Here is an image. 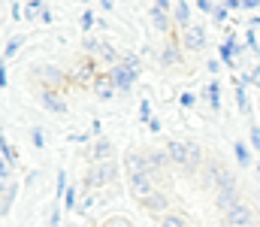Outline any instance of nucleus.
<instances>
[{"instance_id": "f257e3e1", "label": "nucleus", "mask_w": 260, "mask_h": 227, "mask_svg": "<svg viewBox=\"0 0 260 227\" xmlns=\"http://www.w3.org/2000/svg\"><path fill=\"white\" fill-rule=\"evenodd\" d=\"M167 154H170V164L173 167H182L188 176H194L197 170L206 164V154L200 143H188V140H170L167 143Z\"/></svg>"}, {"instance_id": "f03ea898", "label": "nucleus", "mask_w": 260, "mask_h": 227, "mask_svg": "<svg viewBox=\"0 0 260 227\" xmlns=\"http://www.w3.org/2000/svg\"><path fill=\"white\" fill-rule=\"evenodd\" d=\"M118 173H121L118 160H106V164L88 167V170H85V176H82V191H85V194H91V191H100V188L112 185V182L118 179Z\"/></svg>"}, {"instance_id": "7ed1b4c3", "label": "nucleus", "mask_w": 260, "mask_h": 227, "mask_svg": "<svg viewBox=\"0 0 260 227\" xmlns=\"http://www.w3.org/2000/svg\"><path fill=\"white\" fill-rule=\"evenodd\" d=\"M34 76H37V88H43V91H64L70 85L67 70H61L58 64H37Z\"/></svg>"}, {"instance_id": "20e7f679", "label": "nucleus", "mask_w": 260, "mask_h": 227, "mask_svg": "<svg viewBox=\"0 0 260 227\" xmlns=\"http://www.w3.org/2000/svg\"><path fill=\"white\" fill-rule=\"evenodd\" d=\"M173 0H160V3H151L148 6V18H151V27L157 30V34H170L173 27H176V21H173ZM173 37V34H170Z\"/></svg>"}, {"instance_id": "39448f33", "label": "nucleus", "mask_w": 260, "mask_h": 227, "mask_svg": "<svg viewBox=\"0 0 260 227\" xmlns=\"http://www.w3.org/2000/svg\"><path fill=\"white\" fill-rule=\"evenodd\" d=\"M106 76H109V82H112V88H115L118 94H130L133 85L139 82L142 70H133V67H127V64H118L115 70H109Z\"/></svg>"}, {"instance_id": "423d86ee", "label": "nucleus", "mask_w": 260, "mask_h": 227, "mask_svg": "<svg viewBox=\"0 0 260 227\" xmlns=\"http://www.w3.org/2000/svg\"><path fill=\"white\" fill-rule=\"evenodd\" d=\"M154 61H157L160 67H167V70H170V67H179V64H182V37L173 34V37L154 52Z\"/></svg>"}, {"instance_id": "0eeeda50", "label": "nucleus", "mask_w": 260, "mask_h": 227, "mask_svg": "<svg viewBox=\"0 0 260 227\" xmlns=\"http://www.w3.org/2000/svg\"><path fill=\"white\" fill-rule=\"evenodd\" d=\"M206 43H209V30H206V24L194 21L188 30H182V49H185V52L197 55V52L206 49Z\"/></svg>"}, {"instance_id": "6e6552de", "label": "nucleus", "mask_w": 260, "mask_h": 227, "mask_svg": "<svg viewBox=\"0 0 260 227\" xmlns=\"http://www.w3.org/2000/svg\"><path fill=\"white\" fill-rule=\"evenodd\" d=\"M85 160H88L91 167L106 164V160H115V146H112V140H109V137L94 140V143L88 146V151H85Z\"/></svg>"}, {"instance_id": "1a4fd4ad", "label": "nucleus", "mask_w": 260, "mask_h": 227, "mask_svg": "<svg viewBox=\"0 0 260 227\" xmlns=\"http://www.w3.org/2000/svg\"><path fill=\"white\" fill-rule=\"evenodd\" d=\"M257 221V215H254V206H248V203H236L230 212H224V224L227 227H248Z\"/></svg>"}, {"instance_id": "9d476101", "label": "nucleus", "mask_w": 260, "mask_h": 227, "mask_svg": "<svg viewBox=\"0 0 260 227\" xmlns=\"http://www.w3.org/2000/svg\"><path fill=\"white\" fill-rule=\"evenodd\" d=\"M127 185H130V194H133L136 200H142V197H148V194H154V191H157V185H154L151 173H130Z\"/></svg>"}, {"instance_id": "9b49d317", "label": "nucleus", "mask_w": 260, "mask_h": 227, "mask_svg": "<svg viewBox=\"0 0 260 227\" xmlns=\"http://www.w3.org/2000/svg\"><path fill=\"white\" fill-rule=\"evenodd\" d=\"M37 103L46 112H52V115H64L67 112V100L61 97V91H43V88H37Z\"/></svg>"}, {"instance_id": "f8f14e48", "label": "nucleus", "mask_w": 260, "mask_h": 227, "mask_svg": "<svg viewBox=\"0 0 260 227\" xmlns=\"http://www.w3.org/2000/svg\"><path fill=\"white\" fill-rule=\"evenodd\" d=\"M139 206L145 209V212H151V215H167V209H170V194L164 191V188H157L154 194H148V197H142L139 200Z\"/></svg>"}, {"instance_id": "ddd939ff", "label": "nucleus", "mask_w": 260, "mask_h": 227, "mask_svg": "<svg viewBox=\"0 0 260 227\" xmlns=\"http://www.w3.org/2000/svg\"><path fill=\"white\" fill-rule=\"evenodd\" d=\"M145 164H148L151 179L154 176H164V170L170 167V154H167V149H148L145 151Z\"/></svg>"}, {"instance_id": "4468645a", "label": "nucleus", "mask_w": 260, "mask_h": 227, "mask_svg": "<svg viewBox=\"0 0 260 227\" xmlns=\"http://www.w3.org/2000/svg\"><path fill=\"white\" fill-rule=\"evenodd\" d=\"M221 91H224L221 79H209V82H206V88H203V97H206L209 109H215V112H221V106H224V100H221Z\"/></svg>"}, {"instance_id": "2eb2a0df", "label": "nucleus", "mask_w": 260, "mask_h": 227, "mask_svg": "<svg viewBox=\"0 0 260 227\" xmlns=\"http://www.w3.org/2000/svg\"><path fill=\"white\" fill-rule=\"evenodd\" d=\"M173 21L179 30H188L194 24V3H176L173 6Z\"/></svg>"}, {"instance_id": "dca6fc26", "label": "nucleus", "mask_w": 260, "mask_h": 227, "mask_svg": "<svg viewBox=\"0 0 260 227\" xmlns=\"http://www.w3.org/2000/svg\"><path fill=\"white\" fill-rule=\"evenodd\" d=\"M106 37H100V34H88V37H82V52H85V58H100V52L106 49Z\"/></svg>"}, {"instance_id": "f3484780", "label": "nucleus", "mask_w": 260, "mask_h": 227, "mask_svg": "<svg viewBox=\"0 0 260 227\" xmlns=\"http://www.w3.org/2000/svg\"><path fill=\"white\" fill-rule=\"evenodd\" d=\"M124 173H148V164H145V151H136V149H127L124 154Z\"/></svg>"}, {"instance_id": "a211bd4d", "label": "nucleus", "mask_w": 260, "mask_h": 227, "mask_svg": "<svg viewBox=\"0 0 260 227\" xmlns=\"http://www.w3.org/2000/svg\"><path fill=\"white\" fill-rule=\"evenodd\" d=\"M94 94H97V100L100 103H109V100H115V88H112V82H109V76L106 73H100L97 76V82H94Z\"/></svg>"}, {"instance_id": "6ab92c4d", "label": "nucleus", "mask_w": 260, "mask_h": 227, "mask_svg": "<svg viewBox=\"0 0 260 227\" xmlns=\"http://www.w3.org/2000/svg\"><path fill=\"white\" fill-rule=\"evenodd\" d=\"M236 203H242V200H239V188H230V191H215V206H218L221 212H230Z\"/></svg>"}, {"instance_id": "aec40b11", "label": "nucleus", "mask_w": 260, "mask_h": 227, "mask_svg": "<svg viewBox=\"0 0 260 227\" xmlns=\"http://www.w3.org/2000/svg\"><path fill=\"white\" fill-rule=\"evenodd\" d=\"M233 91H236V106H239V112H242V115H254V106H251V100H248V88H245L239 79H233Z\"/></svg>"}, {"instance_id": "412c9836", "label": "nucleus", "mask_w": 260, "mask_h": 227, "mask_svg": "<svg viewBox=\"0 0 260 227\" xmlns=\"http://www.w3.org/2000/svg\"><path fill=\"white\" fill-rule=\"evenodd\" d=\"M15 194H18V182L12 179V182H6V185H3V203H0V212H3V218H9V212H12V203H15Z\"/></svg>"}, {"instance_id": "4be33fe9", "label": "nucleus", "mask_w": 260, "mask_h": 227, "mask_svg": "<svg viewBox=\"0 0 260 227\" xmlns=\"http://www.w3.org/2000/svg\"><path fill=\"white\" fill-rule=\"evenodd\" d=\"M233 157H236V164L242 167V170H248L254 160H251V146L248 143H233Z\"/></svg>"}, {"instance_id": "5701e85b", "label": "nucleus", "mask_w": 260, "mask_h": 227, "mask_svg": "<svg viewBox=\"0 0 260 227\" xmlns=\"http://www.w3.org/2000/svg\"><path fill=\"white\" fill-rule=\"evenodd\" d=\"M0 160H6V164L18 167V151H15V146L9 143V137H6V134L0 137Z\"/></svg>"}, {"instance_id": "b1692460", "label": "nucleus", "mask_w": 260, "mask_h": 227, "mask_svg": "<svg viewBox=\"0 0 260 227\" xmlns=\"http://www.w3.org/2000/svg\"><path fill=\"white\" fill-rule=\"evenodd\" d=\"M151 118H154V103H151V97H142L139 106H136V121L139 124H148Z\"/></svg>"}, {"instance_id": "393cba45", "label": "nucleus", "mask_w": 260, "mask_h": 227, "mask_svg": "<svg viewBox=\"0 0 260 227\" xmlns=\"http://www.w3.org/2000/svg\"><path fill=\"white\" fill-rule=\"evenodd\" d=\"M79 203H82V188L70 185V191L64 194V212H79Z\"/></svg>"}, {"instance_id": "a878e982", "label": "nucleus", "mask_w": 260, "mask_h": 227, "mask_svg": "<svg viewBox=\"0 0 260 227\" xmlns=\"http://www.w3.org/2000/svg\"><path fill=\"white\" fill-rule=\"evenodd\" d=\"M97 12L94 9H85L82 12V18H79V24H82V37H88V34H97Z\"/></svg>"}, {"instance_id": "bb28decb", "label": "nucleus", "mask_w": 260, "mask_h": 227, "mask_svg": "<svg viewBox=\"0 0 260 227\" xmlns=\"http://www.w3.org/2000/svg\"><path fill=\"white\" fill-rule=\"evenodd\" d=\"M157 227H191V224H188V218L182 212H167V215L157 218Z\"/></svg>"}, {"instance_id": "cd10ccee", "label": "nucleus", "mask_w": 260, "mask_h": 227, "mask_svg": "<svg viewBox=\"0 0 260 227\" xmlns=\"http://www.w3.org/2000/svg\"><path fill=\"white\" fill-rule=\"evenodd\" d=\"M21 43H24V37H12V40H6V43H3V61H6V64H9V61L18 55Z\"/></svg>"}, {"instance_id": "c85d7f7f", "label": "nucleus", "mask_w": 260, "mask_h": 227, "mask_svg": "<svg viewBox=\"0 0 260 227\" xmlns=\"http://www.w3.org/2000/svg\"><path fill=\"white\" fill-rule=\"evenodd\" d=\"M46 9V3H40V0H30V3H24V21H40V12Z\"/></svg>"}, {"instance_id": "c756f323", "label": "nucleus", "mask_w": 260, "mask_h": 227, "mask_svg": "<svg viewBox=\"0 0 260 227\" xmlns=\"http://www.w3.org/2000/svg\"><path fill=\"white\" fill-rule=\"evenodd\" d=\"M67 191H70V179H67V170H58V179H55V197H58V203L64 200Z\"/></svg>"}, {"instance_id": "7c9ffc66", "label": "nucleus", "mask_w": 260, "mask_h": 227, "mask_svg": "<svg viewBox=\"0 0 260 227\" xmlns=\"http://www.w3.org/2000/svg\"><path fill=\"white\" fill-rule=\"evenodd\" d=\"M176 100H179V106H182V109H194V106H197V100H200V97H197L194 91H182V94H179Z\"/></svg>"}, {"instance_id": "2f4dec72", "label": "nucleus", "mask_w": 260, "mask_h": 227, "mask_svg": "<svg viewBox=\"0 0 260 227\" xmlns=\"http://www.w3.org/2000/svg\"><path fill=\"white\" fill-rule=\"evenodd\" d=\"M121 64H127L133 70H142V55H139V52H124V55H121Z\"/></svg>"}, {"instance_id": "473e14b6", "label": "nucleus", "mask_w": 260, "mask_h": 227, "mask_svg": "<svg viewBox=\"0 0 260 227\" xmlns=\"http://www.w3.org/2000/svg\"><path fill=\"white\" fill-rule=\"evenodd\" d=\"M212 21H215V24H227V21H230V9H227L224 3H218L215 12H212Z\"/></svg>"}, {"instance_id": "72a5a7b5", "label": "nucleus", "mask_w": 260, "mask_h": 227, "mask_svg": "<svg viewBox=\"0 0 260 227\" xmlns=\"http://www.w3.org/2000/svg\"><path fill=\"white\" fill-rule=\"evenodd\" d=\"M248 146L254 151H260V124L257 121H251V127H248Z\"/></svg>"}, {"instance_id": "f704fd0d", "label": "nucleus", "mask_w": 260, "mask_h": 227, "mask_svg": "<svg viewBox=\"0 0 260 227\" xmlns=\"http://www.w3.org/2000/svg\"><path fill=\"white\" fill-rule=\"evenodd\" d=\"M215 6H218V3H212V0H194V9H197V12H203L206 18H212Z\"/></svg>"}, {"instance_id": "c9c22d12", "label": "nucleus", "mask_w": 260, "mask_h": 227, "mask_svg": "<svg viewBox=\"0 0 260 227\" xmlns=\"http://www.w3.org/2000/svg\"><path fill=\"white\" fill-rule=\"evenodd\" d=\"M30 143H34V149H46V131L43 127H34L30 131Z\"/></svg>"}, {"instance_id": "e433bc0d", "label": "nucleus", "mask_w": 260, "mask_h": 227, "mask_svg": "<svg viewBox=\"0 0 260 227\" xmlns=\"http://www.w3.org/2000/svg\"><path fill=\"white\" fill-rule=\"evenodd\" d=\"M224 70V64L218 61V58H206V73L212 76V79H218V73Z\"/></svg>"}, {"instance_id": "4c0bfd02", "label": "nucleus", "mask_w": 260, "mask_h": 227, "mask_svg": "<svg viewBox=\"0 0 260 227\" xmlns=\"http://www.w3.org/2000/svg\"><path fill=\"white\" fill-rule=\"evenodd\" d=\"M49 227H61V203L49 206Z\"/></svg>"}, {"instance_id": "58836bf2", "label": "nucleus", "mask_w": 260, "mask_h": 227, "mask_svg": "<svg viewBox=\"0 0 260 227\" xmlns=\"http://www.w3.org/2000/svg\"><path fill=\"white\" fill-rule=\"evenodd\" d=\"M9 18L12 21H24V3H12L9 6Z\"/></svg>"}, {"instance_id": "ea45409f", "label": "nucleus", "mask_w": 260, "mask_h": 227, "mask_svg": "<svg viewBox=\"0 0 260 227\" xmlns=\"http://www.w3.org/2000/svg\"><path fill=\"white\" fill-rule=\"evenodd\" d=\"M94 203H97V197H94V194H85V197H82V203H79V212H76V215H85Z\"/></svg>"}, {"instance_id": "a19ab883", "label": "nucleus", "mask_w": 260, "mask_h": 227, "mask_svg": "<svg viewBox=\"0 0 260 227\" xmlns=\"http://www.w3.org/2000/svg\"><path fill=\"white\" fill-rule=\"evenodd\" d=\"M0 88H3V91L9 88V64H6V61H0Z\"/></svg>"}, {"instance_id": "79ce46f5", "label": "nucleus", "mask_w": 260, "mask_h": 227, "mask_svg": "<svg viewBox=\"0 0 260 227\" xmlns=\"http://www.w3.org/2000/svg\"><path fill=\"white\" fill-rule=\"evenodd\" d=\"M40 24H55V12H52V6H46V9L40 12Z\"/></svg>"}, {"instance_id": "37998d69", "label": "nucleus", "mask_w": 260, "mask_h": 227, "mask_svg": "<svg viewBox=\"0 0 260 227\" xmlns=\"http://www.w3.org/2000/svg\"><path fill=\"white\" fill-rule=\"evenodd\" d=\"M88 134H91L94 140H100V137H103V121H100V118H94V121H91V131H88Z\"/></svg>"}, {"instance_id": "c03bdc74", "label": "nucleus", "mask_w": 260, "mask_h": 227, "mask_svg": "<svg viewBox=\"0 0 260 227\" xmlns=\"http://www.w3.org/2000/svg\"><path fill=\"white\" fill-rule=\"evenodd\" d=\"M106 227H130V221L124 218V215H115V218H109V221H106Z\"/></svg>"}, {"instance_id": "a18cd8bd", "label": "nucleus", "mask_w": 260, "mask_h": 227, "mask_svg": "<svg viewBox=\"0 0 260 227\" xmlns=\"http://www.w3.org/2000/svg\"><path fill=\"white\" fill-rule=\"evenodd\" d=\"M145 127H148V131H151V134H160V127H164V124H160V118H157V115H154V118H151V121H148V124H145Z\"/></svg>"}, {"instance_id": "49530a36", "label": "nucleus", "mask_w": 260, "mask_h": 227, "mask_svg": "<svg viewBox=\"0 0 260 227\" xmlns=\"http://www.w3.org/2000/svg\"><path fill=\"white\" fill-rule=\"evenodd\" d=\"M251 82H254V88L260 91V64H254V67H251Z\"/></svg>"}, {"instance_id": "de8ad7c7", "label": "nucleus", "mask_w": 260, "mask_h": 227, "mask_svg": "<svg viewBox=\"0 0 260 227\" xmlns=\"http://www.w3.org/2000/svg\"><path fill=\"white\" fill-rule=\"evenodd\" d=\"M106 30H109V21L100 15V18H97V34H106Z\"/></svg>"}, {"instance_id": "09e8293b", "label": "nucleus", "mask_w": 260, "mask_h": 227, "mask_svg": "<svg viewBox=\"0 0 260 227\" xmlns=\"http://www.w3.org/2000/svg\"><path fill=\"white\" fill-rule=\"evenodd\" d=\"M100 9H103V12H115V3H109V0H103V3H100Z\"/></svg>"}, {"instance_id": "8fccbe9b", "label": "nucleus", "mask_w": 260, "mask_h": 227, "mask_svg": "<svg viewBox=\"0 0 260 227\" xmlns=\"http://www.w3.org/2000/svg\"><path fill=\"white\" fill-rule=\"evenodd\" d=\"M24 182H27V185H34V182H40V173H37V170H34V173H30V176H27V179H24Z\"/></svg>"}, {"instance_id": "3c124183", "label": "nucleus", "mask_w": 260, "mask_h": 227, "mask_svg": "<svg viewBox=\"0 0 260 227\" xmlns=\"http://www.w3.org/2000/svg\"><path fill=\"white\" fill-rule=\"evenodd\" d=\"M251 27H254V30L260 27V12H257V15H251Z\"/></svg>"}, {"instance_id": "603ef678", "label": "nucleus", "mask_w": 260, "mask_h": 227, "mask_svg": "<svg viewBox=\"0 0 260 227\" xmlns=\"http://www.w3.org/2000/svg\"><path fill=\"white\" fill-rule=\"evenodd\" d=\"M254 176H257V182H260V160L254 164Z\"/></svg>"}, {"instance_id": "864d4df0", "label": "nucleus", "mask_w": 260, "mask_h": 227, "mask_svg": "<svg viewBox=\"0 0 260 227\" xmlns=\"http://www.w3.org/2000/svg\"><path fill=\"white\" fill-rule=\"evenodd\" d=\"M248 227H260V221H254V224H248Z\"/></svg>"}, {"instance_id": "5fc2aeb1", "label": "nucleus", "mask_w": 260, "mask_h": 227, "mask_svg": "<svg viewBox=\"0 0 260 227\" xmlns=\"http://www.w3.org/2000/svg\"><path fill=\"white\" fill-rule=\"evenodd\" d=\"M257 200H260V188H257Z\"/></svg>"}, {"instance_id": "6e6d98bb", "label": "nucleus", "mask_w": 260, "mask_h": 227, "mask_svg": "<svg viewBox=\"0 0 260 227\" xmlns=\"http://www.w3.org/2000/svg\"><path fill=\"white\" fill-rule=\"evenodd\" d=\"M257 115H260V109H257Z\"/></svg>"}, {"instance_id": "4d7b16f0", "label": "nucleus", "mask_w": 260, "mask_h": 227, "mask_svg": "<svg viewBox=\"0 0 260 227\" xmlns=\"http://www.w3.org/2000/svg\"><path fill=\"white\" fill-rule=\"evenodd\" d=\"M191 227H194V224H191Z\"/></svg>"}]
</instances>
